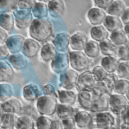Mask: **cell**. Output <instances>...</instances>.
Segmentation results:
<instances>
[{
	"label": "cell",
	"instance_id": "6da1fadb",
	"mask_svg": "<svg viewBox=\"0 0 129 129\" xmlns=\"http://www.w3.org/2000/svg\"><path fill=\"white\" fill-rule=\"evenodd\" d=\"M53 34V27L50 22L44 19H34L29 28L30 36L39 42H44L49 39Z\"/></svg>",
	"mask_w": 129,
	"mask_h": 129
},
{
	"label": "cell",
	"instance_id": "7a4b0ae2",
	"mask_svg": "<svg viewBox=\"0 0 129 129\" xmlns=\"http://www.w3.org/2000/svg\"><path fill=\"white\" fill-rule=\"evenodd\" d=\"M57 101L51 95H43L39 97L37 101L36 106L39 112L45 116L53 115L56 110Z\"/></svg>",
	"mask_w": 129,
	"mask_h": 129
},
{
	"label": "cell",
	"instance_id": "3957f363",
	"mask_svg": "<svg viewBox=\"0 0 129 129\" xmlns=\"http://www.w3.org/2000/svg\"><path fill=\"white\" fill-rule=\"evenodd\" d=\"M69 61L73 70L78 72L87 69L90 63L89 57L81 51L71 52L69 55Z\"/></svg>",
	"mask_w": 129,
	"mask_h": 129
},
{
	"label": "cell",
	"instance_id": "277c9868",
	"mask_svg": "<svg viewBox=\"0 0 129 129\" xmlns=\"http://www.w3.org/2000/svg\"><path fill=\"white\" fill-rule=\"evenodd\" d=\"M109 106L111 111L116 115L124 113L129 106V101L123 95L111 94L109 96Z\"/></svg>",
	"mask_w": 129,
	"mask_h": 129
},
{
	"label": "cell",
	"instance_id": "5b68a950",
	"mask_svg": "<svg viewBox=\"0 0 129 129\" xmlns=\"http://www.w3.org/2000/svg\"><path fill=\"white\" fill-rule=\"evenodd\" d=\"M13 14L16 26L19 29L26 28L32 22V14L30 10L16 8Z\"/></svg>",
	"mask_w": 129,
	"mask_h": 129
},
{
	"label": "cell",
	"instance_id": "8992f818",
	"mask_svg": "<svg viewBox=\"0 0 129 129\" xmlns=\"http://www.w3.org/2000/svg\"><path fill=\"white\" fill-rule=\"evenodd\" d=\"M79 75L73 69H68L60 74V86L66 90H72L78 84Z\"/></svg>",
	"mask_w": 129,
	"mask_h": 129
},
{
	"label": "cell",
	"instance_id": "52a82bcc",
	"mask_svg": "<svg viewBox=\"0 0 129 129\" xmlns=\"http://www.w3.org/2000/svg\"><path fill=\"white\" fill-rule=\"evenodd\" d=\"M69 56L67 53L60 52L52 60L51 68L56 74H61L68 69L69 66Z\"/></svg>",
	"mask_w": 129,
	"mask_h": 129
},
{
	"label": "cell",
	"instance_id": "ba28073f",
	"mask_svg": "<svg viewBox=\"0 0 129 129\" xmlns=\"http://www.w3.org/2000/svg\"><path fill=\"white\" fill-rule=\"evenodd\" d=\"M98 81L96 76L92 72L86 71L79 76L77 86L81 90L91 91Z\"/></svg>",
	"mask_w": 129,
	"mask_h": 129
},
{
	"label": "cell",
	"instance_id": "9c48e42d",
	"mask_svg": "<svg viewBox=\"0 0 129 129\" xmlns=\"http://www.w3.org/2000/svg\"><path fill=\"white\" fill-rule=\"evenodd\" d=\"M96 123L99 129H110L114 125V116L108 112H102L96 114Z\"/></svg>",
	"mask_w": 129,
	"mask_h": 129
},
{
	"label": "cell",
	"instance_id": "30bf717a",
	"mask_svg": "<svg viewBox=\"0 0 129 129\" xmlns=\"http://www.w3.org/2000/svg\"><path fill=\"white\" fill-rule=\"evenodd\" d=\"M40 48V45L37 41L34 39L27 38L25 40L22 49L23 54L31 58L37 55Z\"/></svg>",
	"mask_w": 129,
	"mask_h": 129
},
{
	"label": "cell",
	"instance_id": "8fae6325",
	"mask_svg": "<svg viewBox=\"0 0 129 129\" xmlns=\"http://www.w3.org/2000/svg\"><path fill=\"white\" fill-rule=\"evenodd\" d=\"M25 38L20 35H13L7 39L6 46L12 54L19 53L22 48Z\"/></svg>",
	"mask_w": 129,
	"mask_h": 129
},
{
	"label": "cell",
	"instance_id": "7c38bea8",
	"mask_svg": "<svg viewBox=\"0 0 129 129\" xmlns=\"http://www.w3.org/2000/svg\"><path fill=\"white\" fill-rule=\"evenodd\" d=\"M109 94H104L100 96L96 97L93 102L90 111L96 113L107 111L109 107Z\"/></svg>",
	"mask_w": 129,
	"mask_h": 129
},
{
	"label": "cell",
	"instance_id": "4fadbf2b",
	"mask_svg": "<svg viewBox=\"0 0 129 129\" xmlns=\"http://www.w3.org/2000/svg\"><path fill=\"white\" fill-rule=\"evenodd\" d=\"M88 42V37L84 33L78 32L71 36L70 44L73 50L81 51L84 50Z\"/></svg>",
	"mask_w": 129,
	"mask_h": 129
},
{
	"label": "cell",
	"instance_id": "5bb4252c",
	"mask_svg": "<svg viewBox=\"0 0 129 129\" xmlns=\"http://www.w3.org/2000/svg\"><path fill=\"white\" fill-rule=\"evenodd\" d=\"M96 97L91 91L81 90L78 95V100L80 105L85 109L90 110L93 102Z\"/></svg>",
	"mask_w": 129,
	"mask_h": 129
},
{
	"label": "cell",
	"instance_id": "9a60e30c",
	"mask_svg": "<svg viewBox=\"0 0 129 129\" xmlns=\"http://www.w3.org/2000/svg\"><path fill=\"white\" fill-rule=\"evenodd\" d=\"M40 94V89L39 86L35 83H29L23 88V97L27 101L35 100L39 98Z\"/></svg>",
	"mask_w": 129,
	"mask_h": 129
},
{
	"label": "cell",
	"instance_id": "2e32d148",
	"mask_svg": "<svg viewBox=\"0 0 129 129\" xmlns=\"http://www.w3.org/2000/svg\"><path fill=\"white\" fill-rule=\"evenodd\" d=\"M106 16V14L103 10L97 8L91 9L87 14V17L89 22L95 26L100 25L102 23Z\"/></svg>",
	"mask_w": 129,
	"mask_h": 129
},
{
	"label": "cell",
	"instance_id": "e0dca14e",
	"mask_svg": "<svg viewBox=\"0 0 129 129\" xmlns=\"http://www.w3.org/2000/svg\"><path fill=\"white\" fill-rule=\"evenodd\" d=\"M70 35L64 32L57 34L53 40L55 48L61 52H64L68 49L70 42Z\"/></svg>",
	"mask_w": 129,
	"mask_h": 129
},
{
	"label": "cell",
	"instance_id": "ac0fdd59",
	"mask_svg": "<svg viewBox=\"0 0 129 129\" xmlns=\"http://www.w3.org/2000/svg\"><path fill=\"white\" fill-rule=\"evenodd\" d=\"M47 7L50 15L55 18L61 16L65 10V4L63 0H50L48 2Z\"/></svg>",
	"mask_w": 129,
	"mask_h": 129
},
{
	"label": "cell",
	"instance_id": "d6986e66",
	"mask_svg": "<svg viewBox=\"0 0 129 129\" xmlns=\"http://www.w3.org/2000/svg\"><path fill=\"white\" fill-rule=\"evenodd\" d=\"M14 71L11 64L7 60H0V82H5L11 80Z\"/></svg>",
	"mask_w": 129,
	"mask_h": 129
},
{
	"label": "cell",
	"instance_id": "ffe728a7",
	"mask_svg": "<svg viewBox=\"0 0 129 129\" xmlns=\"http://www.w3.org/2000/svg\"><path fill=\"white\" fill-rule=\"evenodd\" d=\"M8 59L11 66L16 70H20L25 68L28 63V60L24 55L18 53L8 56Z\"/></svg>",
	"mask_w": 129,
	"mask_h": 129
},
{
	"label": "cell",
	"instance_id": "44dd1931",
	"mask_svg": "<svg viewBox=\"0 0 129 129\" xmlns=\"http://www.w3.org/2000/svg\"><path fill=\"white\" fill-rule=\"evenodd\" d=\"M58 99L61 104L72 105L76 100L77 95L72 90H59L57 91Z\"/></svg>",
	"mask_w": 129,
	"mask_h": 129
},
{
	"label": "cell",
	"instance_id": "7402d4cb",
	"mask_svg": "<svg viewBox=\"0 0 129 129\" xmlns=\"http://www.w3.org/2000/svg\"><path fill=\"white\" fill-rule=\"evenodd\" d=\"M2 108L5 112L16 114L21 110L22 104L18 99L12 98L2 103Z\"/></svg>",
	"mask_w": 129,
	"mask_h": 129
},
{
	"label": "cell",
	"instance_id": "603a6c76",
	"mask_svg": "<svg viewBox=\"0 0 129 129\" xmlns=\"http://www.w3.org/2000/svg\"><path fill=\"white\" fill-rule=\"evenodd\" d=\"M106 29L110 32L120 30L122 28V23L118 17L108 15L106 16L103 22Z\"/></svg>",
	"mask_w": 129,
	"mask_h": 129
},
{
	"label": "cell",
	"instance_id": "cb8c5ba5",
	"mask_svg": "<svg viewBox=\"0 0 129 129\" xmlns=\"http://www.w3.org/2000/svg\"><path fill=\"white\" fill-rule=\"evenodd\" d=\"M18 117L15 113L4 112L0 117V127L3 129L13 128Z\"/></svg>",
	"mask_w": 129,
	"mask_h": 129
},
{
	"label": "cell",
	"instance_id": "d4e9b609",
	"mask_svg": "<svg viewBox=\"0 0 129 129\" xmlns=\"http://www.w3.org/2000/svg\"><path fill=\"white\" fill-rule=\"evenodd\" d=\"M119 63V61L116 57L106 56L102 58L101 64V67L108 73H113L116 71Z\"/></svg>",
	"mask_w": 129,
	"mask_h": 129
},
{
	"label": "cell",
	"instance_id": "484cf974",
	"mask_svg": "<svg viewBox=\"0 0 129 129\" xmlns=\"http://www.w3.org/2000/svg\"><path fill=\"white\" fill-rule=\"evenodd\" d=\"M74 119L77 126L83 128L87 127L90 124L92 120V116L87 111H80L75 113Z\"/></svg>",
	"mask_w": 129,
	"mask_h": 129
},
{
	"label": "cell",
	"instance_id": "4316f807",
	"mask_svg": "<svg viewBox=\"0 0 129 129\" xmlns=\"http://www.w3.org/2000/svg\"><path fill=\"white\" fill-rule=\"evenodd\" d=\"M99 47L101 53L106 56H113L117 54L118 49L116 45L108 39H106L100 42Z\"/></svg>",
	"mask_w": 129,
	"mask_h": 129
},
{
	"label": "cell",
	"instance_id": "83f0119b",
	"mask_svg": "<svg viewBox=\"0 0 129 129\" xmlns=\"http://www.w3.org/2000/svg\"><path fill=\"white\" fill-rule=\"evenodd\" d=\"M90 35L91 38L95 41L101 42L107 38L109 34L104 27L101 25H97L91 29Z\"/></svg>",
	"mask_w": 129,
	"mask_h": 129
},
{
	"label": "cell",
	"instance_id": "f1b7e54d",
	"mask_svg": "<svg viewBox=\"0 0 129 129\" xmlns=\"http://www.w3.org/2000/svg\"><path fill=\"white\" fill-rule=\"evenodd\" d=\"M107 9V13L110 15L118 17L121 16L125 10V4L121 0H115Z\"/></svg>",
	"mask_w": 129,
	"mask_h": 129
},
{
	"label": "cell",
	"instance_id": "f546056e",
	"mask_svg": "<svg viewBox=\"0 0 129 129\" xmlns=\"http://www.w3.org/2000/svg\"><path fill=\"white\" fill-rule=\"evenodd\" d=\"M14 26V18L9 13H1L0 14V27L6 31L11 32Z\"/></svg>",
	"mask_w": 129,
	"mask_h": 129
},
{
	"label": "cell",
	"instance_id": "4dcf8cb0",
	"mask_svg": "<svg viewBox=\"0 0 129 129\" xmlns=\"http://www.w3.org/2000/svg\"><path fill=\"white\" fill-rule=\"evenodd\" d=\"M40 54L43 60L49 61L52 60L57 53L54 45L51 43H47L42 47Z\"/></svg>",
	"mask_w": 129,
	"mask_h": 129
},
{
	"label": "cell",
	"instance_id": "1f68e13d",
	"mask_svg": "<svg viewBox=\"0 0 129 129\" xmlns=\"http://www.w3.org/2000/svg\"><path fill=\"white\" fill-rule=\"evenodd\" d=\"M75 109L72 105L61 103L57 104L56 112L58 116L62 119L72 117L75 112Z\"/></svg>",
	"mask_w": 129,
	"mask_h": 129
},
{
	"label": "cell",
	"instance_id": "d6a6232c",
	"mask_svg": "<svg viewBox=\"0 0 129 129\" xmlns=\"http://www.w3.org/2000/svg\"><path fill=\"white\" fill-rule=\"evenodd\" d=\"M84 50V53L88 57L91 58L96 57L100 54L99 44L95 41L90 40L87 42Z\"/></svg>",
	"mask_w": 129,
	"mask_h": 129
},
{
	"label": "cell",
	"instance_id": "836d02e7",
	"mask_svg": "<svg viewBox=\"0 0 129 129\" xmlns=\"http://www.w3.org/2000/svg\"><path fill=\"white\" fill-rule=\"evenodd\" d=\"M31 9L33 16L37 19H43L48 15V7L44 3H36Z\"/></svg>",
	"mask_w": 129,
	"mask_h": 129
},
{
	"label": "cell",
	"instance_id": "e575fe53",
	"mask_svg": "<svg viewBox=\"0 0 129 129\" xmlns=\"http://www.w3.org/2000/svg\"><path fill=\"white\" fill-rule=\"evenodd\" d=\"M111 41L115 45H123L127 41L126 34L121 29L112 32L110 35Z\"/></svg>",
	"mask_w": 129,
	"mask_h": 129
},
{
	"label": "cell",
	"instance_id": "d590c367",
	"mask_svg": "<svg viewBox=\"0 0 129 129\" xmlns=\"http://www.w3.org/2000/svg\"><path fill=\"white\" fill-rule=\"evenodd\" d=\"M34 120L28 116L19 117L15 124L16 129H33Z\"/></svg>",
	"mask_w": 129,
	"mask_h": 129
},
{
	"label": "cell",
	"instance_id": "8d00e7d4",
	"mask_svg": "<svg viewBox=\"0 0 129 129\" xmlns=\"http://www.w3.org/2000/svg\"><path fill=\"white\" fill-rule=\"evenodd\" d=\"M13 94V88L10 84H0V102H4Z\"/></svg>",
	"mask_w": 129,
	"mask_h": 129
},
{
	"label": "cell",
	"instance_id": "74e56055",
	"mask_svg": "<svg viewBox=\"0 0 129 129\" xmlns=\"http://www.w3.org/2000/svg\"><path fill=\"white\" fill-rule=\"evenodd\" d=\"M18 0H0V13H7L17 8Z\"/></svg>",
	"mask_w": 129,
	"mask_h": 129
},
{
	"label": "cell",
	"instance_id": "f35d334b",
	"mask_svg": "<svg viewBox=\"0 0 129 129\" xmlns=\"http://www.w3.org/2000/svg\"><path fill=\"white\" fill-rule=\"evenodd\" d=\"M91 91L96 97L100 96L104 94H110L106 85L103 80L98 81Z\"/></svg>",
	"mask_w": 129,
	"mask_h": 129
},
{
	"label": "cell",
	"instance_id": "ab89813d",
	"mask_svg": "<svg viewBox=\"0 0 129 129\" xmlns=\"http://www.w3.org/2000/svg\"><path fill=\"white\" fill-rule=\"evenodd\" d=\"M117 76L123 79H129V61L120 62L116 70Z\"/></svg>",
	"mask_w": 129,
	"mask_h": 129
},
{
	"label": "cell",
	"instance_id": "60d3db41",
	"mask_svg": "<svg viewBox=\"0 0 129 129\" xmlns=\"http://www.w3.org/2000/svg\"><path fill=\"white\" fill-rule=\"evenodd\" d=\"M129 89V81L126 79L118 80L114 87V91L116 94L124 95Z\"/></svg>",
	"mask_w": 129,
	"mask_h": 129
},
{
	"label": "cell",
	"instance_id": "b9f144b4",
	"mask_svg": "<svg viewBox=\"0 0 129 129\" xmlns=\"http://www.w3.org/2000/svg\"><path fill=\"white\" fill-rule=\"evenodd\" d=\"M118 80V77L114 73H108L103 81L105 82L109 92L111 93L114 90Z\"/></svg>",
	"mask_w": 129,
	"mask_h": 129
},
{
	"label": "cell",
	"instance_id": "7bdbcfd3",
	"mask_svg": "<svg viewBox=\"0 0 129 129\" xmlns=\"http://www.w3.org/2000/svg\"><path fill=\"white\" fill-rule=\"evenodd\" d=\"M52 120L45 115L39 116L36 121V127L37 129H49Z\"/></svg>",
	"mask_w": 129,
	"mask_h": 129
},
{
	"label": "cell",
	"instance_id": "ee69618b",
	"mask_svg": "<svg viewBox=\"0 0 129 129\" xmlns=\"http://www.w3.org/2000/svg\"><path fill=\"white\" fill-rule=\"evenodd\" d=\"M117 55L120 59L124 61H129V44L121 45L117 51Z\"/></svg>",
	"mask_w": 129,
	"mask_h": 129
},
{
	"label": "cell",
	"instance_id": "f6af8a7d",
	"mask_svg": "<svg viewBox=\"0 0 129 129\" xmlns=\"http://www.w3.org/2000/svg\"><path fill=\"white\" fill-rule=\"evenodd\" d=\"M92 72L96 76L98 81L103 80L108 74V73L100 66H97L94 67L93 69Z\"/></svg>",
	"mask_w": 129,
	"mask_h": 129
},
{
	"label": "cell",
	"instance_id": "bcb514c9",
	"mask_svg": "<svg viewBox=\"0 0 129 129\" xmlns=\"http://www.w3.org/2000/svg\"><path fill=\"white\" fill-rule=\"evenodd\" d=\"M36 3V0H18V6L19 9L30 10Z\"/></svg>",
	"mask_w": 129,
	"mask_h": 129
},
{
	"label": "cell",
	"instance_id": "7dc6e473",
	"mask_svg": "<svg viewBox=\"0 0 129 129\" xmlns=\"http://www.w3.org/2000/svg\"><path fill=\"white\" fill-rule=\"evenodd\" d=\"M61 123L63 129H75L76 124L74 118L72 117L62 119Z\"/></svg>",
	"mask_w": 129,
	"mask_h": 129
},
{
	"label": "cell",
	"instance_id": "c3c4849f",
	"mask_svg": "<svg viewBox=\"0 0 129 129\" xmlns=\"http://www.w3.org/2000/svg\"><path fill=\"white\" fill-rule=\"evenodd\" d=\"M114 0H94L95 5L101 9H107Z\"/></svg>",
	"mask_w": 129,
	"mask_h": 129
},
{
	"label": "cell",
	"instance_id": "681fc988",
	"mask_svg": "<svg viewBox=\"0 0 129 129\" xmlns=\"http://www.w3.org/2000/svg\"><path fill=\"white\" fill-rule=\"evenodd\" d=\"M9 56V51L5 44H0V60H5Z\"/></svg>",
	"mask_w": 129,
	"mask_h": 129
},
{
	"label": "cell",
	"instance_id": "f907efd6",
	"mask_svg": "<svg viewBox=\"0 0 129 129\" xmlns=\"http://www.w3.org/2000/svg\"><path fill=\"white\" fill-rule=\"evenodd\" d=\"M54 91V87L51 84H47L43 87V92L46 95H51Z\"/></svg>",
	"mask_w": 129,
	"mask_h": 129
},
{
	"label": "cell",
	"instance_id": "816d5d0a",
	"mask_svg": "<svg viewBox=\"0 0 129 129\" xmlns=\"http://www.w3.org/2000/svg\"><path fill=\"white\" fill-rule=\"evenodd\" d=\"M49 129H63L61 121L58 120H52Z\"/></svg>",
	"mask_w": 129,
	"mask_h": 129
},
{
	"label": "cell",
	"instance_id": "f5cc1de1",
	"mask_svg": "<svg viewBox=\"0 0 129 129\" xmlns=\"http://www.w3.org/2000/svg\"><path fill=\"white\" fill-rule=\"evenodd\" d=\"M121 19L124 24H129V8L124 10L121 16Z\"/></svg>",
	"mask_w": 129,
	"mask_h": 129
},
{
	"label": "cell",
	"instance_id": "db71d44e",
	"mask_svg": "<svg viewBox=\"0 0 129 129\" xmlns=\"http://www.w3.org/2000/svg\"><path fill=\"white\" fill-rule=\"evenodd\" d=\"M8 39V33L5 30L0 27V44H4Z\"/></svg>",
	"mask_w": 129,
	"mask_h": 129
},
{
	"label": "cell",
	"instance_id": "11a10c76",
	"mask_svg": "<svg viewBox=\"0 0 129 129\" xmlns=\"http://www.w3.org/2000/svg\"><path fill=\"white\" fill-rule=\"evenodd\" d=\"M122 115V118L124 123L127 125H129V106L127 107L125 112Z\"/></svg>",
	"mask_w": 129,
	"mask_h": 129
},
{
	"label": "cell",
	"instance_id": "9f6ffc18",
	"mask_svg": "<svg viewBox=\"0 0 129 129\" xmlns=\"http://www.w3.org/2000/svg\"><path fill=\"white\" fill-rule=\"evenodd\" d=\"M124 32L127 35V36L129 38V24H126L124 27Z\"/></svg>",
	"mask_w": 129,
	"mask_h": 129
},
{
	"label": "cell",
	"instance_id": "6f0895ef",
	"mask_svg": "<svg viewBox=\"0 0 129 129\" xmlns=\"http://www.w3.org/2000/svg\"><path fill=\"white\" fill-rule=\"evenodd\" d=\"M4 112V111L2 108V103L1 102H0V117H1V116L2 115V114H3Z\"/></svg>",
	"mask_w": 129,
	"mask_h": 129
},
{
	"label": "cell",
	"instance_id": "680465c9",
	"mask_svg": "<svg viewBox=\"0 0 129 129\" xmlns=\"http://www.w3.org/2000/svg\"><path fill=\"white\" fill-rule=\"evenodd\" d=\"M120 129H129V125H127L124 123L123 125H122Z\"/></svg>",
	"mask_w": 129,
	"mask_h": 129
},
{
	"label": "cell",
	"instance_id": "91938a15",
	"mask_svg": "<svg viewBox=\"0 0 129 129\" xmlns=\"http://www.w3.org/2000/svg\"><path fill=\"white\" fill-rule=\"evenodd\" d=\"M126 98H127V99L128 100V101H129V89L128 90V91H127V92L126 93Z\"/></svg>",
	"mask_w": 129,
	"mask_h": 129
},
{
	"label": "cell",
	"instance_id": "94428289",
	"mask_svg": "<svg viewBox=\"0 0 129 129\" xmlns=\"http://www.w3.org/2000/svg\"><path fill=\"white\" fill-rule=\"evenodd\" d=\"M38 1H40V2H42V3H46V2H49L50 0H38Z\"/></svg>",
	"mask_w": 129,
	"mask_h": 129
},
{
	"label": "cell",
	"instance_id": "6125c7cd",
	"mask_svg": "<svg viewBox=\"0 0 129 129\" xmlns=\"http://www.w3.org/2000/svg\"><path fill=\"white\" fill-rule=\"evenodd\" d=\"M110 129H117V128H116V127H115V126H114V125L113 126H112Z\"/></svg>",
	"mask_w": 129,
	"mask_h": 129
},
{
	"label": "cell",
	"instance_id": "be15d7a7",
	"mask_svg": "<svg viewBox=\"0 0 129 129\" xmlns=\"http://www.w3.org/2000/svg\"><path fill=\"white\" fill-rule=\"evenodd\" d=\"M4 129H14V128L13 127V128H4Z\"/></svg>",
	"mask_w": 129,
	"mask_h": 129
}]
</instances>
